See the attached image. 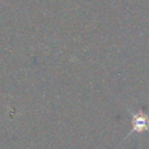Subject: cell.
I'll return each instance as SVG.
<instances>
[{"instance_id":"cell-1","label":"cell","mask_w":149,"mask_h":149,"mask_svg":"<svg viewBox=\"0 0 149 149\" xmlns=\"http://www.w3.org/2000/svg\"><path fill=\"white\" fill-rule=\"evenodd\" d=\"M149 130V119L148 115L142 111L132 113V132L130 133H142Z\"/></svg>"}]
</instances>
